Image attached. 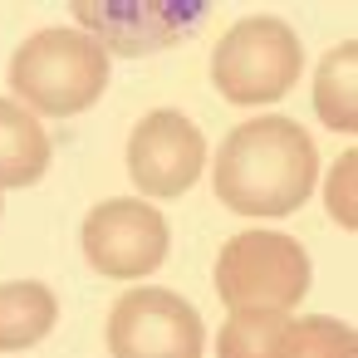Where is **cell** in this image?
<instances>
[{
    "label": "cell",
    "instance_id": "11",
    "mask_svg": "<svg viewBox=\"0 0 358 358\" xmlns=\"http://www.w3.org/2000/svg\"><path fill=\"white\" fill-rule=\"evenodd\" d=\"M353 64H358V45L343 40L338 50H329L314 69V113L324 128L334 133H353L358 128V89H353Z\"/></svg>",
    "mask_w": 358,
    "mask_h": 358
},
{
    "label": "cell",
    "instance_id": "9",
    "mask_svg": "<svg viewBox=\"0 0 358 358\" xmlns=\"http://www.w3.org/2000/svg\"><path fill=\"white\" fill-rule=\"evenodd\" d=\"M50 172V138L35 113H25L15 99H0V192L35 187Z\"/></svg>",
    "mask_w": 358,
    "mask_h": 358
},
{
    "label": "cell",
    "instance_id": "10",
    "mask_svg": "<svg viewBox=\"0 0 358 358\" xmlns=\"http://www.w3.org/2000/svg\"><path fill=\"white\" fill-rule=\"evenodd\" d=\"M59 324V299L40 280H10L0 285V353H20L50 338Z\"/></svg>",
    "mask_w": 358,
    "mask_h": 358
},
{
    "label": "cell",
    "instance_id": "7",
    "mask_svg": "<svg viewBox=\"0 0 358 358\" xmlns=\"http://www.w3.org/2000/svg\"><path fill=\"white\" fill-rule=\"evenodd\" d=\"M211 6L192 0V6H167V0H103V6H74V30H84L103 55H157L182 40H192L206 25Z\"/></svg>",
    "mask_w": 358,
    "mask_h": 358
},
{
    "label": "cell",
    "instance_id": "6",
    "mask_svg": "<svg viewBox=\"0 0 358 358\" xmlns=\"http://www.w3.org/2000/svg\"><path fill=\"white\" fill-rule=\"evenodd\" d=\"M206 329L201 314L157 285L128 289L108 314V353L113 358H201Z\"/></svg>",
    "mask_w": 358,
    "mask_h": 358
},
{
    "label": "cell",
    "instance_id": "2",
    "mask_svg": "<svg viewBox=\"0 0 358 358\" xmlns=\"http://www.w3.org/2000/svg\"><path fill=\"white\" fill-rule=\"evenodd\" d=\"M108 89V55L74 25L35 30L10 55V94L25 113L74 118L94 108Z\"/></svg>",
    "mask_w": 358,
    "mask_h": 358
},
{
    "label": "cell",
    "instance_id": "12",
    "mask_svg": "<svg viewBox=\"0 0 358 358\" xmlns=\"http://www.w3.org/2000/svg\"><path fill=\"white\" fill-rule=\"evenodd\" d=\"M289 324L294 319L285 309H231L216 338V358H285Z\"/></svg>",
    "mask_w": 358,
    "mask_h": 358
},
{
    "label": "cell",
    "instance_id": "8",
    "mask_svg": "<svg viewBox=\"0 0 358 358\" xmlns=\"http://www.w3.org/2000/svg\"><path fill=\"white\" fill-rule=\"evenodd\" d=\"M201 167H206V138L177 108L148 113L128 138V177L143 196L172 201L201 177Z\"/></svg>",
    "mask_w": 358,
    "mask_h": 358
},
{
    "label": "cell",
    "instance_id": "14",
    "mask_svg": "<svg viewBox=\"0 0 358 358\" xmlns=\"http://www.w3.org/2000/svg\"><path fill=\"white\" fill-rule=\"evenodd\" d=\"M353 167H358V157L343 152L338 167L329 172V192H324V196H329V216H334L343 231H353V221H358V216H353Z\"/></svg>",
    "mask_w": 358,
    "mask_h": 358
},
{
    "label": "cell",
    "instance_id": "3",
    "mask_svg": "<svg viewBox=\"0 0 358 358\" xmlns=\"http://www.w3.org/2000/svg\"><path fill=\"white\" fill-rule=\"evenodd\" d=\"M304 69L299 35L275 15H245L236 20L221 45L211 50V84L236 108H265L280 103Z\"/></svg>",
    "mask_w": 358,
    "mask_h": 358
},
{
    "label": "cell",
    "instance_id": "5",
    "mask_svg": "<svg viewBox=\"0 0 358 358\" xmlns=\"http://www.w3.org/2000/svg\"><path fill=\"white\" fill-rule=\"evenodd\" d=\"M79 241H84V255H89V265L99 275L143 280L167 260L172 231H167L162 211L148 206L143 196H113V201H99L84 216Z\"/></svg>",
    "mask_w": 358,
    "mask_h": 358
},
{
    "label": "cell",
    "instance_id": "1",
    "mask_svg": "<svg viewBox=\"0 0 358 358\" xmlns=\"http://www.w3.org/2000/svg\"><path fill=\"white\" fill-rule=\"evenodd\" d=\"M319 177V152L294 118L241 123L216 152V196L236 216H294Z\"/></svg>",
    "mask_w": 358,
    "mask_h": 358
},
{
    "label": "cell",
    "instance_id": "13",
    "mask_svg": "<svg viewBox=\"0 0 358 358\" xmlns=\"http://www.w3.org/2000/svg\"><path fill=\"white\" fill-rule=\"evenodd\" d=\"M285 358H358V338L348 324H338L329 314H304L289 324Z\"/></svg>",
    "mask_w": 358,
    "mask_h": 358
},
{
    "label": "cell",
    "instance_id": "4",
    "mask_svg": "<svg viewBox=\"0 0 358 358\" xmlns=\"http://www.w3.org/2000/svg\"><path fill=\"white\" fill-rule=\"evenodd\" d=\"M216 294L231 309H285L309 294V255L285 231H241L216 255Z\"/></svg>",
    "mask_w": 358,
    "mask_h": 358
}]
</instances>
